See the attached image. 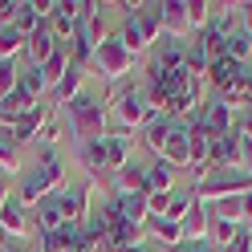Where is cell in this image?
I'll list each match as a JSON object with an SVG mask.
<instances>
[{
  "label": "cell",
  "mask_w": 252,
  "mask_h": 252,
  "mask_svg": "<svg viewBox=\"0 0 252 252\" xmlns=\"http://www.w3.org/2000/svg\"><path fill=\"white\" fill-rule=\"evenodd\" d=\"M61 187H65V163H61L57 147H45L41 159L33 163V171H21V179H17V187H12V195H17L29 212H33L41 199L57 195Z\"/></svg>",
  "instance_id": "1"
},
{
  "label": "cell",
  "mask_w": 252,
  "mask_h": 252,
  "mask_svg": "<svg viewBox=\"0 0 252 252\" xmlns=\"http://www.w3.org/2000/svg\"><path fill=\"white\" fill-rule=\"evenodd\" d=\"M65 118H69V134H73L77 147L90 143V138H106V110H102V98H98V94L82 90V94L65 106Z\"/></svg>",
  "instance_id": "2"
},
{
  "label": "cell",
  "mask_w": 252,
  "mask_h": 252,
  "mask_svg": "<svg viewBox=\"0 0 252 252\" xmlns=\"http://www.w3.org/2000/svg\"><path fill=\"white\" fill-rule=\"evenodd\" d=\"M155 114V110L147 106V90H138V86H122L114 94V106H110V134H126V130H134L138 122H147Z\"/></svg>",
  "instance_id": "3"
},
{
  "label": "cell",
  "mask_w": 252,
  "mask_h": 252,
  "mask_svg": "<svg viewBox=\"0 0 252 252\" xmlns=\"http://www.w3.org/2000/svg\"><path fill=\"white\" fill-rule=\"evenodd\" d=\"M94 65H98V73L102 77H122V73H130V65H134V53L122 45V37H106L98 49H94Z\"/></svg>",
  "instance_id": "4"
},
{
  "label": "cell",
  "mask_w": 252,
  "mask_h": 252,
  "mask_svg": "<svg viewBox=\"0 0 252 252\" xmlns=\"http://www.w3.org/2000/svg\"><path fill=\"white\" fill-rule=\"evenodd\" d=\"M29 232H33V212L17 195H8V203L0 208V236H4V244H21Z\"/></svg>",
  "instance_id": "5"
},
{
  "label": "cell",
  "mask_w": 252,
  "mask_h": 252,
  "mask_svg": "<svg viewBox=\"0 0 252 252\" xmlns=\"http://www.w3.org/2000/svg\"><path fill=\"white\" fill-rule=\"evenodd\" d=\"M57 208L65 216V224H82L90 212V183H65L57 191Z\"/></svg>",
  "instance_id": "6"
},
{
  "label": "cell",
  "mask_w": 252,
  "mask_h": 252,
  "mask_svg": "<svg viewBox=\"0 0 252 252\" xmlns=\"http://www.w3.org/2000/svg\"><path fill=\"white\" fill-rule=\"evenodd\" d=\"M49 114H53V106H45V102H33V106H29L25 114L12 122V138H17V147H21V143H33V138L41 134V126L49 122Z\"/></svg>",
  "instance_id": "7"
},
{
  "label": "cell",
  "mask_w": 252,
  "mask_h": 252,
  "mask_svg": "<svg viewBox=\"0 0 252 252\" xmlns=\"http://www.w3.org/2000/svg\"><path fill=\"white\" fill-rule=\"evenodd\" d=\"M57 45H61V41L53 37V29H49V25H41L37 33L25 41V53H21L25 61H21V65H45V61H49V53L57 49Z\"/></svg>",
  "instance_id": "8"
},
{
  "label": "cell",
  "mask_w": 252,
  "mask_h": 252,
  "mask_svg": "<svg viewBox=\"0 0 252 252\" xmlns=\"http://www.w3.org/2000/svg\"><path fill=\"white\" fill-rule=\"evenodd\" d=\"M163 159L175 167V163H191V126L175 122L167 134V147H163Z\"/></svg>",
  "instance_id": "9"
},
{
  "label": "cell",
  "mask_w": 252,
  "mask_h": 252,
  "mask_svg": "<svg viewBox=\"0 0 252 252\" xmlns=\"http://www.w3.org/2000/svg\"><path fill=\"white\" fill-rule=\"evenodd\" d=\"M82 86H86V69L69 65V69H65V77L49 86V98H53V106H69V102L77 98V94H82Z\"/></svg>",
  "instance_id": "10"
},
{
  "label": "cell",
  "mask_w": 252,
  "mask_h": 252,
  "mask_svg": "<svg viewBox=\"0 0 252 252\" xmlns=\"http://www.w3.org/2000/svg\"><path fill=\"white\" fill-rule=\"evenodd\" d=\"M17 90L25 94V98H33V102H41L45 94H49V82H45V73H41V65H21V82H17Z\"/></svg>",
  "instance_id": "11"
},
{
  "label": "cell",
  "mask_w": 252,
  "mask_h": 252,
  "mask_svg": "<svg viewBox=\"0 0 252 252\" xmlns=\"http://www.w3.org/2000/svg\"><path fill=\"white\" fill-rule=\"evenodd\" d=\"M0 175H21V151L8 126H0Z\"/></svg>",
  "instance_id": "12"
},
{
  "label": "cell",
  "mask_w": 252,
  "mask_h": 252,
  "mask_svg": "<svg viewBox=\"0 0 252 252\" xmlns=\"http://www.w3.org/2000/svg\"><path fill=\"white\" fill-rule=\"evenodd\" d=\"M130 167V138L126 134H106V171Z\"/></svg>",
  "instance_id": "13"
},
{
  "label": "cell",
  "mask_w": 252,
  "mask_h": 252,
  "mask_svg": "<svg viewBox=\"0 0 252 252\" xmlns=\"http://www.w3.org/2000/svg\"><path fill=\"white\" fill-rule=\"evenodd\" d=\"M240 73H244V65H240V61H232L228 53H224V57H216L212 65H208V77H212V82H216L220 90H224V86H232Z\"/></svg>",
  "instance_id": "14"
},
{
  "label": "cell",
  "mask_w": 252,
  "mask_h": 252,
  "mask_svg": "<svg viewBox=\"0 0 252 252\" xmlns=\"http://www.w3.org/2000/svg\"><path fill=\"white\" fill-rule=\"evenodd\" d=\"M77 155H82V167L90 171V175L106 171V138H90V143H82Z\"/></svg>",
  "instance_id": "15"
},
{
  "label": "cell",
  "mask_w": 252,
  "mask_h": 252,
  "mask_svg": "<svg viewBox=\"0 0 252 252\" xmlns=\"http://www.w3.org/2000/svg\"><path fill=\"white\" fill-rule=\"evenodd\" d=\"M73 65V61H69V45H57V49L49 53V61H45V65H41V73H45V82H61V77H65V69Z\"/></svg>",
  "instance_id": "16"
},
{
  "label": "cell",
  "mask_w": 252,
  "mask_h": 252,
  "mask_svg": "<svg viewBox=\"0 0 252 252\" xmlns=\"http://www.w3.org/2000/svg\"><path fill=\"white\" fill-rule=\"evenodd\" d=\"M171 175H175L171 163H167V159H155V167L147 171V191H151V195H167V191H171Z\"/></svg>",
  "instance_id": "17"
},
{
  "label": "cell",
  "mask_w": 252,
  "mask_h": 252,
  "mask_svg": "<svg viewBox=\"0 0 252 252\" xmlns=\"http://www.w3.org/2000/svg\"><path fill=\"white\" fill-rule=\"evenodd\" d=\"M118 191H122V195H151V191H147V171L122 167V171H118Z\"/></svg>",
  "instance_id": "18"
},
{
  "label": "cell",
  "mask_w": 252,
  "mask_h": 252,
  "mask_svg": "<svg viewBox=\"0 0 252 252\" xmlns=\"http://www.w3.org/2000/svg\"><path fill=\"white\" fill-rule=\"evenodd\" d=\"M25 53V37L12 25H0V61H17Z\"/></svg>",
  "instance_id": "19"
},
{
  "label": "cell",
  "mask_w": 252,
  "mask_h": 252,
  "mask_svg": "<svg viewBox=\"0 0 252 252\" xmlns=\"http://www.w3.org/2000/svg\"><path fill=\"white\" fill-rule=\"evenodd\" d=\"M183 236H191V240H195V236H208V212H203V203H191V212H187L183 216Z\"/></svg>",
  "instance_id": "20"
},
{
  "label": "cell",
  "mask_w": 252,
  "mask_h": 252,
  "mask_svg": "<svg viewBox=\"0 0 252 252\" xmlns=\"http://www.w3.org/2000/svg\"><path fill=\"white\" fill-rule=\"evenodd\" d=\"M122 45H126V49H130V53H143L147 49V33H143V25H138V17H134V12H130V21H126V29H122Z\"/></svg>",
  "instance_id": "21"
},
{
  "label": "cell",
  "mask_w": 252,
  "mask_h": 252,
  "mask_svg": "<svg viewBox=\"0 0 252 252\" xmlns=\"http://www.w3.org/2000/svg\"><path fill=\"white\" fill-rule=\"evenodd\" d=\"M21 82V61H0V98H8Z\"/></svg>",
  "instance_id": "22"
},
{
  "label": "cell",
  "mask_w": 252,
  "mask_h": 252,
  "mask_svg": "<svg viewBox=\"0 0 252 252\" xmlns=\"http://www.w3.org/2000/svg\"><path fill=\"white\" fill-rule=\"evenodd\" d=\"M37 252H65V236H61V228L57 232H41L37 236Z\"/></svg>",
  "instance_id": "23"
},
{
  "label": "cell",
  "mask_w": 252,
  "mask_h": 252,
  "mask_svg": "<svg viewBox=\"0 0 252 252\" xmlns=\"http://www.w3.org/2000/svg\"><path fill=\"white\" fill-rule=\"evenodd\" d=\"M37 138H41L45 147H57V143H61V122H57V118L49 114V122L41 126V134H37Z\"/></svg>",
  "instance_id": "24"
},
{
  "label": "cell",
  "mask_w": 252,
  "mask_h": 252,
  "mask_svg": "<svg viewBox=\"0 0 252 252\" xmlns=\"http://www.w3.org/2000/svg\"><path fill=\"white\" fill-rule=\"evenodd\" d=\"M8 195H12V187H8V175H0V208L8 203Z\"/></svg>",
  "instance_id": "25"
},
{
  "label": "cell",
  "mask_w": 252,
  "mask_h": 252,
  "mask_svg": "<svg viewBox=\"0 0 252 252\" xmlns=\"http://www.w3.org/2000/svg\"><path fill=\"white\" fill-rule=\"evenodd\" d=\"M4 252H37V248H25V244H4Z\"/></svg>",
  "instance_id": "26"
},
{
  "label": "cell",
  "mask_w": 252,
  "mask_h": 252,
  "mask_svg": "<svg viewBox=\"0 0 252 252\" xmlns=\"http://www.w3.org/2000/svg\"><path fill=\"white\" fill-rule=\"evenodd\" d=\"M244 21H248V29H252V4H244Z\"/></svg>",
  "instance_id": "27"
},
{
  "label": "cell",
  "mask_w": 252,
  "mask_h": 252,
  "mask_svg": "<svg viewBox=\"0 0 252 252\" xmlns=\"http://www.w3.org/2000/svg\"><path fill=\"white\" fill-rule=\"evenodd\" d=\"M248 252H252V248H248Z\"/></svg>",
  "instance_id": "28"
}]
</instances>
